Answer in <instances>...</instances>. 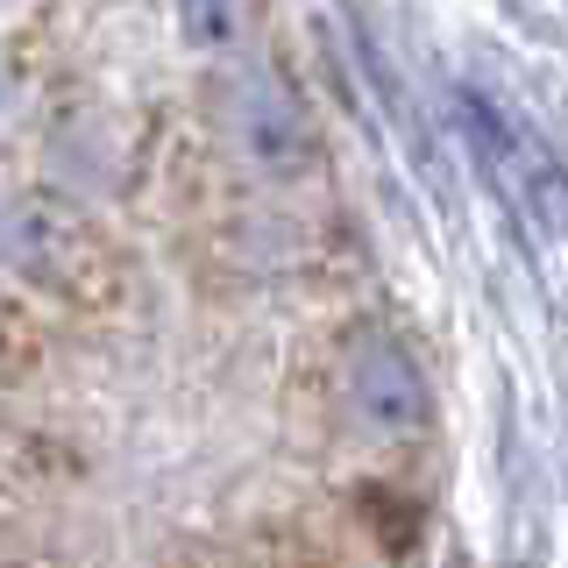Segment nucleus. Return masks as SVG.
Returning <instances> with one entry per match:
<instances>
[{
    "label": "nucleus",
    "instance_id": "obj_2",
    "mask_svg": "<svg viewBox=\"0 0 568 568\" xmlns=\"http://www.w3.org/2000/svg\"><path fill=\"white\" fill-rule=\"evenodd\" d=\"M235 142L248 164L271 178H298L313 164V121L271 71H242L235 79Z\"/></svg>",
    "mask_w": 568,
    "mask_h": 568
},
{
    "label": "nucleus",
    "instance_id": "obj_1",
    "mask_svg": "<svg viewBox=\"0 0 568 568\" xmlns=\"http://www.w3.org/2000/svg\"><path fill=\"white\" fill-rule=\"evenodd\" d=\"M342 390H348V419L363 426L369 440H413L419 426L434 419V398H426L419 363L405 355V342H390L384 327H369V334L348 342Z\"/></svg>",
    "mask_w": 568,
    "mask_h": 568
},
{
    "label": "nucleus",
    "instance_id": "obj_3",
    "mask_svg": "<svg viewBox=\"0 0 568 568\" xmlns=\"http://www.w3.org/2000/svg\"><path fill=\"white\" fill-rule=\"evenodd\" d=\"M192 8V29H200V14L213 8V43H227V36H235V0H185Z\"/></svg>",
    "mask_w": 568,
    "mask_h": 568
}]
</instances>
